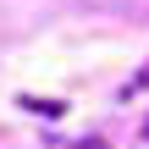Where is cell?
<instances>
[{
  "mask_svg": "<svg viewBox=\"0 0 149 149\" xmlns=\"http://www.w3.org/2000/svg\"><path fill=\"white\" fill-rule=\"evenodd\" d=\"M22 111H33V116H50V122H55V116H66V105H61V100H33V94H22Z\"/></svg>",
  "mask_w": 149,
  "mask_h": 149,
  "instance_id": "1",
  "label": "cell"
},
{
  "mask_svg": "<svg viewBox=\"0 0 149 149\" xmlns=\"http://www.w3.org/2000/svg\"><path fill=\"white\" fill-rule=\"evenodd\" d=\"M149 88V61H144V72H138V77H127V83H122V100H133V94H144Z\"/></svg>",
  "mask_w": 149,
  "mask_h": 149,
  "instance_id": "2",
  "label": "cell"
},
{
  "mask_svg": "<svg viewBox=\"0 0 149 149\" xmlns=\"http://www.w3.org/2000/svg\"><path fill=\"white\" fill-rule=\"evenodd\" d=\"M72 149H105V138H83V144H72Z\"/></svg>",
  "mask_w": 149,
  "mask_h": 149,
  "instance_id": "3",
  "label": "cell"
},
{
  "mask_svg": "<svg viewBox=\"0 0 149 149\" xmlns=\"http://www.w3.org/2000/svg\"><path fill=\"white\" fill-rule=\"evenodd\" d=\"M138 133H144V138H149V116H144V127H138Z\"/></svg>",
  "mask_w": 149,
  "mask_h": 149,
  "instance_id": "4",
  "label": "cell"
}]
</instances>
